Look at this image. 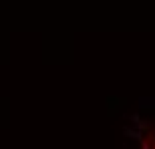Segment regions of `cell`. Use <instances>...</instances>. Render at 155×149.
Listing matches in <instances>:
<instances>
[{"label":"cell","mask_w":155,"mask_h":149,"mask_svg":"<svg viewBox=\"0 0 155 149\" xmlns=\"http://www.w3.org/2000/svg\"><path fill=\"white\" fill-rule=\"evenodd\" d=\"M125 135H129V137H133V139H137V141H143L141 131H137V129H125Z\"/></svg>","instance_id":"1"},{"label":"cell","mask_w":155,"mask_h":149,"mask_svg":"<svg viewBox=\"0 0 155 149\" xmlns=\"http://www.w3.org/2000/svg\"><path fill=\"white\" fill-rule=\"evenodd\" d=\"M153 137H155V129H153Z\"/></svg>","instance_id":"3"},{"label":"cell","mask_w":155,"mask_h":149,"mask_svg":"<svg viewBox=\"0 0 155 149\" xmlns=\"http://www.w3.org/2000/svg\"><path fill=\"white\" fill-rule=\"evenodd\" d=\"M141 149H151L149 143H145V141H141Z\"/></svg>","instance_id":"2"}]
</instances>
